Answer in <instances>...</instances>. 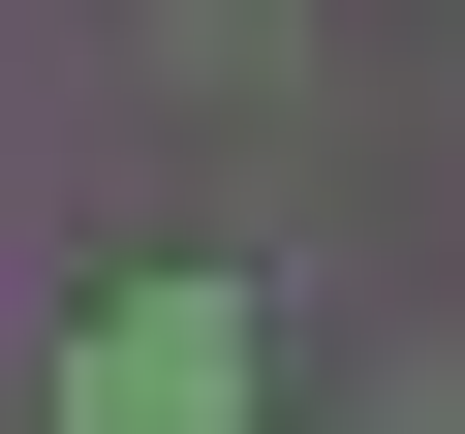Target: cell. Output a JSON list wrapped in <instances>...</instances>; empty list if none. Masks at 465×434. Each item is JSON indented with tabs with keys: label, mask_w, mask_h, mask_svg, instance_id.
I'll return each mask as SVG.
<instances>
[{
	"label": "cell",
	"mask_w": 465,
	"mask_h": 434,
	"mask_svg": "<svg viewBox=\"0 0 465 434\" xmlns=\"http://www.w3.org/2000/svg\"><path fill=\"white\" fill-rule=\"evenodd\" d=\"M63 434H249V280H124L63 341Z\"/></svg>",
	"instance_id": "1"
}]
</instances>
